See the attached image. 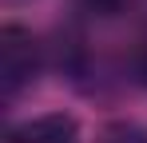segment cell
I'll use <instances>...</instances> for the list:
<instances>
[{"instance_id":"obj_4","label":"cell","mask_w":147,"mask_h":143,"mask_svg":"<svg viewBox=\"0 0 147 143\" xmlns=\"http://www.w3.org/2000/svg\"><path fill=\"white\" fill-rule=\"evenodd\" d=\"M127 72H131V80H135L139 88H147V32L139 36V40H135V48H131Z\"/></svg>"},{"instance_id":"obj_1","label":"cell","mask_w":147,"mask_h":143,"mask_svg":"<svg viewBox=\"0 0 147 143\" xmlns=\"http://www.w3.org/2000/svg\"><path fill=\"white\" fill-rule=\"evenodd\" d=\"M44 68V48L40 40L20 28V24H4L0 28V84H4V99H16L36 84V76Z\"/></svg>"},{"instance_id":"obj_3","label":"cell","mask_w":147,"mask_h":143,"mask_svg":"<svg viewBox=\"0 0 147 143\" xmlns=\"http://www.w3.org/2000/svg\"><path fill=\"white\" fill-rule=\"evenodd\" d=\"M96 143H147V127H139L135 119H111L99 127Z\"/></svg>"},{"instance_id":"obj_2","label":"cell","mask_w":147,"mask_h":143,"mask_svg":"<svg viewBox=\"0 0 147 143\" xmlns=\"http://www.w3.org/2000/svg\"><path fill=\"white\" fill-rule=\"evenodd\" d=\"M8 143H80V123L64 111L32 115L8 131Z\"/></svg>"}]
</instances>
